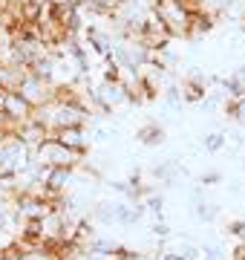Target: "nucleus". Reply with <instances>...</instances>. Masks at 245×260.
Returning <instances> with one entry per match:
<instances>
[{
  "mask_svg": "<svg viewBox=\"0 0 245 260\" xmlns=\"http://www.w3.org/2000/svg\"><path fill=\"white\" fill-rule=\"evenodd\" d=\"M219 179H222V174H217V171H211V174H202V185H217Z\"/></svg>",
  "mask_w": 245,
  "mask_h": 260,
  "instance_id": "b1692460",
  "label": "nucleus"
},
{
  "mask_svg": "<svg viewBox=\"0 0 245 260\" xmlns=\"http://www.w3.org/2000/svg\"><path fill=\"white\" fill-rule=\"evenodd\" d=\"M32 159H35V162H44V165H49V168H75L81 156L72 153V150H66L61 142H55L49 136V139H44L38 148L32 150Z\"/></svg>",
  "mask_w": 245,
  "mask_h": 260,
  "instance_id": "20e7f679",
  "label": "nucleus"
},
{
  "mask_svg": "<svg viewBox=\"0 0 245 260\" xmlns=\"http://www.w3.org/2000/svg\"><path fill=\"white\" fill-rule=\"evenodd\" d=\"M242 168H245V165H242Z\"/></svg>",
  "mask_w": 245,
  "mask_h": 260,
  "instance_id": "c85d7f7f",
  "label": "nucleus"
},
{
  "mask_svg": "<svg viewBox=\"0 0 245 260\" xmlns=\"http://www.w3.org/2000/svg\"><path fill=\"white\" fill-rule=\"evenodd\" d=\"M84 38H87V44L93 47L95 55H101V58H110V55H113L115 44H113V38L107 35L104 29H98V26H87V29H84Z\"/></svg>",
  "mask_w": 245,
  "mask_h": 260,
  "instance_id": "1a4fd4ad",
  "label": "nucleus"
},
{
  "mask_svg": "<svg viewBox=\"0 0 245 260\" xmlns=\"http://www.w3.org/2000/svg\"><path fill=\"white\" fill-rule=\"evenodd\" d=\"M222 95L228 102L231 99H245V67H236L234 73L222 81Z\"/></svg>",
  "mask_w": 245,
  "mask_h": 260,
  "instance_id": "9b49d317",
  "label": "nucleus"
},
{
  "mask_svg": "<svg viewBox=\"0 0 245 260\" xmlns=\"http://www.w3.org/2000/svg\"><path fill=\"white\" fill-rule=\"evenodd\" d=\"M142 217H144V205L115 203V223H118V225H136Z\"/></svg>",
  "mask_w": 245,
  "mask_h": 260,
  "instance_id": "ddd939ff",
  "label": "nucleus"
},
{
  "mask_svg": "<svg viewBox=\"0 0 245 260\" xmlns=\"http://www.w3.org/2000/svg\"><path fill=\"white\" fill-rule=\"evenodd\" d=\"M23 75H26V70H20V67H3L0 64V90H6V93L18 90V84H20Z\"/></svg>",
  "mask_w": 245,
  "mask_h": 260,
  "instance_id": "2eb2a0df",
  "label": "nucleus"
},
{
  "mask_svg": "<svg viewBox=\"0 0 245 260\" xmlns=\"http://www.w3.org/2000/svg\"><path fill=\"white\" fill-rule=\"evenodd\" d=\"M214 29V15L205 9H193L190 12V23H188V38H199Z\"/></svg>",
  "mask_w": 245,
  "mask_h": 260,
  "instance_id": "f8f14e48",
  "label": "nucleus"
},
{
  "mask_svg": "<svg viewBox=\"0 0 245 260\" xmlns=\"http://www.w3.org/2000/svg\"><path fill=\"white\" fill-rule=\"evenodd\" d=\"M228 232L236 237V243H245V220H236V223H231V229Z\"/></svg>",
  "mask_w": 245,
  "mask_h": 260,
  "instance_id": "412c9836",
  "label": "nucleus"
},
{
  "mask_svg": "<svg viewBox=\"0 0 245 260\" xmlns=\"http://www.w3.org/2000/svg\"><path fill=\"white\" fill-rule=\"evenodd\" d=\"M217 205H205V203H199L196 205V217L199 220H205V223H211V220H217Z\"/></svg>",
  "mask_w": 245,
  "mask_h": 260,
  "instance_id": "6ab92c4d",
  "label": "nucleus"
},
{
  "mask_svg": "<svg viewBox=\"0 0 245 260\" xmlns=\"http://www.w3.org/2000/svg\"><path fill=\"white\" fill-rule=\"evenodd\" d=\"M202 260H225V251L219 246H205L202 249Z\"/></svg>",
  "mask_w": 245,
  "mask_h": 260,
  "instance_id": "aec40b11",
  "label": "nucleus"
},
{
  "mask_svg": "<svg viewBox=\"0 0 245 260\" xmlns=\"http://www.w3.org/2000/svg\"><path fill=\"white\" fill-rule=\"evenodd\" d=\"M75 182V168H52L44 185L52 188L55 194H66V188Z\"/></svg>",
  "mask_w": 245,
  "mask_h": 260,
  "instance_id": "9d476101",
  "label": "nucleus"
},
{
  "mask_svg": "<svg viewBox=\"0 0 245 260\" xmlns=\"http://www.w3.org/2000/svg\"><path fill=\"white\" fill-rule=\"evenodd\" d=\"M3 93H6V90H0V102H3Z\"/></svg>",
  "mask_w": 245,
  "mask_h": 260,
  "instance_id": "cd10ccee",
  "label": "nucleus"
},
{
  "mask_svg": "<svg viewBox=\"0 0 245 260\" xmlns=\"http://www.w3.org/2000/svg\"><path fill=\"white\" fill-rule=\"evenodd\" d=\"M18 260H55V254H52L47 246H38V249L20 251V257H18Z\"/></svg>",
  "mask_w": 245,
  "mask_h": 260,
  "instance_id": "a211bd4d",
  "label": "nucleus"
},
{
  "mask_svg": "<svg viewBox=\"0 0 245 260\" xmlns=\"http://www.w3.org/2000/svg\"><path fill=\"white\" fill-rule=\"evenodd\" d=\"M161 260H185V257H182V254H176V251L165 249V251H161Z\"/></svg>",
  "mask_w": 245,
  "mask_h": 260,
  "instance_id": "393cba45",
  "label": "nucleus"
},
{
  "mask_svg": "<svg viewBox=\"0 0 245 260\" xmlns=\"http://www.w3.org/2000/svg\"><path fill=\"white\" fill-rule=\"evenodd\" d=\"M93 3H98L101 9H107L110 15H115V12H118V6H121L124 0H93Z\"/></svg>",
  "mask_w": 245,
  "mask_h": 260,
  "instance_id": "5701e85b",
  "label": "nucleus"
},
{
  "mask_svg": "<svg viewBox=\"0 0 245 260\" xmlns=\"http://www.w3.org/2000/svg\"><path fill=\"white\" fill-rule=\"evenodd\" d=\"M29 165H32V150L15 133H6L0 142V177H18Z\"/></svg>",
  "mask_w": 245,
  "mask_h": 260,
  "instance_id": "f257e3e1",
  "label": "nucleus"
},
{
  "mask_svg": "<svg viewBox=\"0 0 245 260\" xmlns=\"http://www.w3.org/2000/svg\"><path fill=\"white\" fill-rule=\"evenodd\" d=\"M20 220H18V214H15V208H12L9 200H0V234H15L18 237V229Z\"/></svg>",
  "mask_w": 245,
  "mask_h": 260,
  "instance_id": "4468645a",
  "label": "nucleus"
},
{
  "mask_svg": "<svg viewBox=\"0 0 245 260\" xmlns=\"http://www.w3.org/2000/svg\"><path fill=\"white\" fill-rule=\"evenodd\" d=\"M242 29H245V26H242Z\"/></svg>",
  "mask_w": 245,
  "mask_h": 260,
  "instance_id": "c756f323",
  "label": "nucleus"
},
{
  "mask_svg": "<svg viewBox=\"0 0 245 260\" xmlns=\"http://www.w3.org/2000/svg\"><path fill=\"white\" fill-rule=\"evenodd\" d=\"M202 148H205V153H217V150H222L225 148V133H222V130L208 133L205 139H202Z\"/></svg>",
  "mask_w": 245,
  "mask_h": 260,
  "instance_id": "f3484780",
  "label": "nucleus"
},
{
  "mask_svg": "<svg viewBox=\"0 0 245 260\" xmlns=\"http://www.w3.org/2000/svg\"><path fill=\"white\" fill-rule=\"evenodd\" d=\"M90 99H93V104L98 110L113 113V110H118V107H124V104H130V90H127L121 81H101L93 93H90Z\"/></svg>",
  "mask_w": 245,
  "mask_h": 260,
  "instance_id": "39448f33",
  "label": "nucleus"
},
{
  "mask_svg": "<svg viewBox=\"0 0 245 260\" xmlns=\"http://www.w3.org/2000/svg\"><path fill=\"white\" fill-rule=\"evenodd\" d=\"M55 142H61L66 150H72V153H78V156H84L87 153V145H90V139H87L84 127H64V130H55V133H49Z\"/></svg>",
  "mask_w": 245,
  "mask_h": 260,
  "instance_id": "0eeeda50",
  "label": "nucleus"
},
{
  "mask_svg": "<svg viewBox=\"0 0 245 260\" xmlns=\"http://www.w3.org/2000/svg\"><path fill=\"white\" fill-rule=\"evenodd\" d=\"M12 6H23V3H32V0H9Z\"/></svg>",
  "mask_w": 245,
  "mask_h": 260,
  "instance_id": "bb28decb",
  "label": "nucleus"
},
{
  "mask_svg": "<svg viewBox=\"0 0 245 260\" xmlns=\"http://www.w3.org/2000/svg\"><path fill=\"white\" fill-rule=\"evenodd\" d=\"M153 15L165 23V29L170 32V38L188 35L190 23V6L185 0H153Z\"/></svg>",
  "mask_w": 245,
  "mask_h": 260,
  "instance_id": "f03ea898",
  "label": "nucleus"
},
{
  "mask_svg": "<svg viewBox=\"0 0 245 260\" xmlns=\"http://www.w3.org/2000/svg\"><path fill=\"white\" fill-rule=\"evenodd\" d=\"M15 93L23 99V102L32 107V110H40V107H47L49 102H52V95H55V87L49 81H44V78H38V75L26 73L23 78H20L18 90Z\"/></svg>",
  "mask_w": 245,
  "mask_h": 260,
  "instance_id": "7ed1b4c3",
  "label": "nucleus"
},
{
  "mask_svg": "<svg viewBox=\"0 0 245 260\" xmlns=\"http://www.w3.org/2000/svg\"><path fill=\"white\" fill-rule=\"evenodd\" d=\"M0 110L6 113V119H9V124L15 130L20 127V124H26L29 119H32V107H29L26 102H23V99H20L18 93H15V90H12V93H3V102H0Z\"/></svg>",
  "mask_w": 245,
  "mask_h": 260,
  "instance_id": "423d86ee",
  "label": "nucleus"
},
{
  "mask_svg": "<svg viewBox=\"0 0 245 260\" xmlns=\"http://www.w3.org/2000/svg\"><path fill=\"white\" fill-rule=\"evenodd\" d=\"M136 139L142 142V145H161L165 142V130L159 124H144L139 133H136Z\"/></svg>",
  "mask_w": 245,
  "mask_h": 260,
  "instance_id": "dca6fc26",
  "label": "nucleus"
},
{
  "mask_svg": "<svg viewBox=\"0 0 245 260\" xmlns=\"http://www.w3.org/2000/svg\"><path fill=\"white\" fill-rule=\"evenodd\" d=\"M234 260H245V243H236V249H234Z\"/></svg>",
  "mask_w": 245,
  "mask_h": 260,
  "instance_id": "a878e982",
  "label": "nucleus"
},
{
  "mask_svg": "<svg viewBox=\"0 0 245 260\" xmlns=\"http://www.w3.org/2000/svg\"><path fill=\"white\" fill-rule=\"evenodd\" d=\"M153 234H156L159 240H168V237H170V229H168V223H165V220H156V223H153Z\"/></svg>",
  "mask_w": 245,
  "mask_h": 260,
  "instance_id": "4be33fe9",
  "label": "nucleus"
},
{
  "mask_svg": "<svg viewBox=\"0 0 245 260\" xmlns=\"http://www.w3.org/2000/svg\"><path fill=\"white\" fill-rule=\"evenodd\" d=\"M15 136H18L23 145H26L29 150H35L40 145L44 139H49V130L40 124V121H35V119H29L26 124H20L18 130H15Z\"/></svg>",
  "mask_w": 245,
  "mask_h": 260,
  "instance_id": "6e6552de",
  "label": "nucleus"
}]
</instances>
